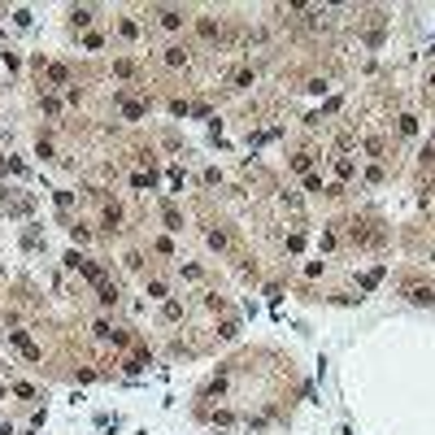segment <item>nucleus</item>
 <instances>
[{
    "label": "nucleus",
    "mask_w": 435,
    "mask_h": 435,
    "mask_svg": "<svg viewBox=\"0 0 435 435\" xmlns=\"http://www.w3.org/2000/svg\"><path fill=\"white\" fill-rule=\"evenodd\" d=\"M405 296L413 304H431L435 300V287H422V283H405Z\"/></svg>",
    "instance_id": "obj_1"
},
{
    "label": "nucleus",
    "mask_w": 435,
    "mask_h": 435,
    "mask_svg": "<svg viewBox=\"0 0 435 435\" xmlns=\"http://www.w3.org/2000/svg\"><path fill=\"white\" fill-rule=\"evenodd\" d=\"M179 22H183V13H179V9H161V26H170V31H174Z\"/></svg>",
    "instance_id": "obj_2"
},
{
    "label": "nucleus",
    "mask_w": 435,
    "mask_h": 435,
    "mask_svg": "<svg viewBox=\"0 0 435 435\" xmlns=\"http://www.w3.org/2000/svg\"><path fill=\"white\" fill-rule=\"evenodd\" d=\"M165 227H170V231H183V218H179V209H165Z\"/></svg>",
    "instance_id": "obj_3"
},
{
    "label": "nucleus",
    "mask_w": 435,
    "mask_h": 435,
    "mask_svg": "<svg viewBox=\"0 0 435 435\" xmlns=\"http://www.w3.org/2000/svg\"><path fill=\"white\" fill-rule=\"evenodd\" d=\"M100 300H105V304H113V300H118V287H109V283H100Z\"/></svg>",
    "instance_id": "obj_4"
},
{
    "label": "nucleus",
    "mask_w": 435,
    "mask_h": 435,
    "mask_svg": "<svg viewBox=\"0 0 435 435\" xmlns=\"http://www.w3.org/2000/svg\"><path fill=\"white\" fill-rule=\"evenodd\" d=\"M48 78H53V83H65L70 74H65V65H48Z\"/></svg>",
    "instance_id": "obj_5"
},
{
    "label": "nucleus",
    "mask_w": 435,
    "mask_h": 435,
    "mask_svg": "<svg viewBox=\"0 0 435 435\" xmlns=\"http://www.w3.org/2000/svg\"><path fill=\"white\" fill-rule=\"evenodd\" d=\"M165 61H170V65H183L187 53H183V48H170V53H165Z\"/></svg>",
    "instance_id": "obj_6"
}]
</instances>
